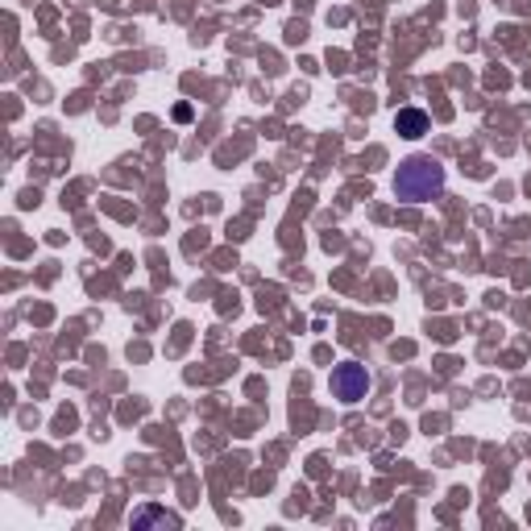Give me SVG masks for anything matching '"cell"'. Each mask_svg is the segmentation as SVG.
Wrapping results in <instances>:
<instances>
[{"instance_id": "obj_4", "label": "cell", "mask_w": 531, "mask_h": 531, "mask_svg": "<svg viewBox=\"0 0 531 531\" xmlns=\"http://www.w3.org/2000/svg\"><path fill=\"white\" fill-rule=\"evenodd\" d=\"M146 523H166V527H179V515H171V510H154V507H146V510H137V515H133V527H146Z\"/></svg>"}, {"instance_id": "obj_2", "label": "cell", "mask_w": 531, "mask_h": 531, "mask_svg": "<svg viewBox=\"0 0 531 531\" xmlns=\"http://www.w3.org/2000/svg\"><path fill=\"white\" fill-rule=\"evenodd\" d=\"M369 386H374V378H369V369L361 366V361H341V366H332V394L341 403H361L369 394Z\"/></svg>"}, {"instance_id": "obj_3", "label": "cell", "mask_w": 531, "mask_h": 531, "mask_svg": "<svg viewBox=\"0 0 531 531\" xmlns=\"http://www.w3.org/2000/svg\"><path fill=\"white\" fill-rule=\"evenodd\" d=\"M394 129H399L403 137H423V133H428V112L399 109V117H394Z\"/></svg>"}, {"instance_id": "obj_1", "label": "cell", "mask_w": 531, "mask_h": 531, "mask_svg": "<svg viewBox=\"0 0 531 531\" xmlns=\"http://www.w3.org/2000/svg\"><path fill=\"white\" fill-rule=\"evenodd\" d=\"M445 191V166L436 163L432 154H412L407 163H399L394 171V196L407 204H423Z\"/></svg>"}]
</instances>
